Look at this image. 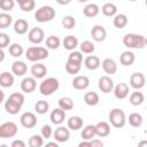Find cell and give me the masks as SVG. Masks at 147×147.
I'll return each instance as SVG.
<instances>
[{
  "instance_id": "cell-1",
  "label": "cell",
  "mask_w": 147,
  "mask_h": 147,
  "mask_svg": "<svg viewBox=\"0 0 147 147\" xmlns=\"http://www.w3.org/2000/svg\"><path fill=\"white\" fill-rule=\"evenodd\" d=\"M24 103V95L22 93L15 92L9 95L7 101L5 102V109L10 115H16L21 110L22 106Z\"/></svg>"
},
{
  "instance_id": "cell-2",
  "label": "cell",
  "mask_w": 147,
  "mask_h": 147,
  "mask_svg": "<svg viewBox=\"0 0 147 147\" xmlns=\"http://www.w3.org/2000/svg\"><path fill=\"white\" fill-rule=\"evenodd\" d=\"M124 46L129 48H137L141 49L146 46V37L142 34H136V33H126L123 38Z\"/></svg>"
},
{
  "instance_id": "cell-3",
  "label": "cell",
  "mask_w": 147,
  "mask_h": 147,
  "mask_svg": "<svg viewBox=\"0 0 147 147\" xmlns=\"http://www.w3.org/2000/svg\"><path fill=\"white\" fill-rule=\"evenodd\" d=\"M25 56L31 62H38V61H41V60H45L48 57V51L45 47L32 46L26 49Z\"/></svg>"
},
{
  "instance_id": "cell-4",
  "label": "cell",
  "mask_w": 147,
  "mask_h": 147,
  "mask_svg": "<svg viewBox=\"0 0 147 147\" xmlns=\"http://www.w3.org/2000/svg\"><path fill=\"white\" fill-rule=\"evenodd\" d=\"M59 86H60V83L55 77H48L40 83L39 92L42 95L48 96V95H52L54 92H56L59 90Z\"/></svg>"
},
{
  "instance_id": "cell-5",
  "label": "cell",
  "mask_w": 147,
  "mask_h": 147,
  "mask_svg": "<svg viewBox=\"0 0 147 147\" xmlns=\"http://www.w3.org/2000/svg\"><path fill=\"white\" fill-rule=\"evenodd\" d=\"M55 17V9L51 6H42L39 9H37L34 14V18L39 23H46L52 21Z\"/></svg>"
},
{
  "instance_id": "cell-6",
  "label": "cell",
  "mask_w": 147,
  "mask_h": 147,
  "mask_svg": "<svg viewBox=\"0 0 147 147\" xmlns=\"http://www.w3.org/2000/svg\"><path fill=\"white\" fill-rule=\"evenodd\" d=\"M109 122L114 127H123L126 123V116L125 113L121 108H114L109 113Z\"/></svg>"
},
{
  "instance_id": "cell-7",
  "label": "cell",
  "mask_w": 147,
  "mask_h": 147,
  "mask_svg": "<svg viewBox=\"0 0 147 147\" xmlns=\"http://www.w3.org/2000/svg\"><path fill=\"white\" fill-rule=\"evenodd\" d=\"M17 133V125L14 122H6L0 125V138H13Z\"/></svg>"
},
{
  "instance_id": "cell-8",
  "label": "cell",
  "mask_w": 147,
  "mask_h": 147,
  "mask_svg": "<svg viewBox=\"0 0 147 147\" xmlns=\"http://www.w3.org/2000/svg\"><path fill=\"white\" fill-rule=\"evenodd\" d=\"M20 122H21V125L25 129H32L37 125V117L31 111H26L24 114L21 115L20 117Z\"/></svg>"
},
{
  "instance_id": "cell-9",
  "label": "cell",
  "mask_w": 147,
  "mask_h": 147,
  "mask_svg": "<svg viewBox=\"0 0 147 147\" xmlns=\"http://www.w3.org/2000/svg\"><path fill=\"white\" fill-rule=\"evenodd\" d=\"M145 83H146V78L141 72H134L130 77V86L134 90L142 88L145 86Z\"/></svg>"
},
{
  "instance_id": "cell-10",
  "label": "cell",
  "mask_w": 147,
  "mask_h": 147,
  "mask_svg": "<svg viewBox=\"0 0 147 147\" xmlns=\"http://www.w3.org/2000/svg\"><path fill=\"white\" fill-rule=\"evenodd\" d=\"M28 38L30 40V42L32 44H40L44 41V38H45V33H44V30L40 29V28H33L29 31L28 33Z\"/></svg>"
},
{
  "instance_id": "cell-11",
  "label": "cell",
  "mask_w": 147,
  "mask_h": 147,
  "mask_svg": "<svg viewBox=\"0 0 147 147\" xmlns=\"http://www.w3.org/2000/svg\"><path fill=\"white\" fill-rule=\"evenodd\" d=\"M114 82L109 76H102L99 79V88L102 93H110L111 91H114Z\"/></svg>"
},
{
  "instance_id": "cell-12",
  "label": "cell",
  "mask_w": 147,
  "mask_h": 147,
  "mask_svg": "<svg viewBox=\"0 0 147 147\" xmlns=\"http://www.w3.org/2000/svg\"><path fill=\"white\" fill-rule=\"evenodd\" d=\"M69 130H70L69 127L59 126V127L54 131V133H53L54 139H55L57 142H65V141H68L69 138H70V131H69Z\"/></svg>"
},
{
  "instance_id": "cell-13",
  "label": "cell",
  "mask_w": 147,
  "mask_h": 147,
  "mask_svg": "<svg viewBox=\"0 0 147 147\" xmlns=\"http://www.w3.org/2000/svg\"><path fill=\"white\" fill-rule=\"evenodd\" d=\"M91 36H92L93 40H95V41H98V42H101V41H103V40L106 39V37H107V31H106L105 26L98 24V25H94V26L92 28V30H91Z\"/></svg>"
},
{
  "instance_id": "cell-14",
  "label": "cell",
  "mask_w": 147,
  "mask_h": 147,
  "mask_svg": "<svg viewBox=\"0 0 147 147\" xmlns=\"http://www.w3.org/2000/svg\"><path fill=\"white\" fill-rule=\"evenodd\" d=\"M37 87V82L34 77H25L21 82V90L24 93H32Z\"/></svg>"
},
{
  "instance_id": "cell-15",
  "label": "cell",
  "mask_w": 147,
  "mask_h": 147,
  "mask_svg": "<svg viewBox=\"0 0 147 147\" xmlns=\"http://www.w3.org/2000/svg\"><path fill=\"white\" fill-rule=\"evenodd\" d=\"M51 122L55 125H60L64 122V118H65V110L61 109L60 107L59 108H55L52 113H51Z\"/></svg>"
},
{
  "instance_id": "cell-16",
  "label": "cell",
  "mask_w": 147,
  "mask_h": 147,
  "mask_svg": "<svg viewBox=\"0 0 147 147\" xmlns=\"http://www.w3.org/2000/svg\"><path fill=\"white\" fill-rule=\"evenodd\" d=\"M47 74V68L45 64L42 63H34L31 67V75L32 77H34L36 79H40L44 78Z\"/></svg>"
},
{
  "instance_id": "cell-17",
  "label": "cell",
  "mask_w": 147,
  "mask_h": 147,
  "mask_svg": "<svg viewBox=\"0 0 147 147\" xmlns=\"http://www.w3.org/2000/svg\"><path fill=\"white\" fill-rule=\"evenodd\" d=\"M129 92H130L129 85L125 84V83H118V84L114 87V95H115L117 99H119V100L125 99V98L129 95Z\"/></svg>"
},
{
  "instance_id": "cell-18",
  "label": "cell",
  "mask_w": 147,
  "mask_h": 147,
  "mask_svg": "<svg viewBox=\"0 0 147 147\" xmlns=\"http://www.w3.org/2000/svg\"><path fill=\"white\" fill-rule=\"evenodd\" d=\"M101 64H102L103 71L107 75H114V74H116V71H117V64H116V62L113 59L107 57V59H105L102 61Z\"/></svg>"
},
{
  "instance_id": "cell-19",
  "label": "cell",
  "mask_w": 147,
  "mask_h": 147,
  "mask_svg": "<svg viewBox=\"0 0 147 147\" xmlns=\"http://www.w3.org/2000/svg\"><path fill=\"white\" fill-rule=\"evenodd\" d=\"M72 87L76 90H85L90 85V79L86 76H77L72 80Z\"/></svg>"
},
{
  "instance_id": "cell-20",
  "label": "cell",
  "mask_w": 147,
  "mask_h": 147,
  "mask_svg": "<svg viewBox=\"0 0 147 147\" xmlns=\"http://www.w3.org/2000/svg\"><path fill=\"white\" fill-rule=\"evenodd\" d=\"M95 131H96V136L100 138H105L108 137L110 133V125L107 122H98L95 124Z\"/></svg>"
},
{
  "instance_id": "cell-21",
  "label": "cell",
  "mask_w": 147,
  "mask_h": 147,
  "mask_svg": "<svg viewBox=\"0 0 147 147\" xmlns=\"http://www.w3.org/2000/svg\"><path fill=\"white\" fill-rule=\"evenodd\" d=\"M100 64H101L100 59L98 56H95V55H88L84 60V65L88 70H96L100 67Z\"/></svg>"
},
{
  "instance_id": "cell-22",
  "label": "cell",
  "mask_w": 147,
  "mask_h": 147,
  "mask_svg": "<svg viewBox=\"0 0 147 147\" xmlns=\"http://www.w3.org/2000/svg\"><path fill=\"white\" fill-rule=\"evenodd\" d=\"M28 71V65L23 61H15L11 64V72L16 76H24Z\"/></svg>"
},
{
  "instance_id": "cell-23",
  "label": "cell",
  "mask_w": 147,
  "mask_h": 147,
  "mask_svg": "<svg viewBox=\"0 0 147 147\" xmlns=\"http://www.w3.org/2000/svg\"><path fill=\"white\" fill-rule=\"evenodd\" d=\"M136 61V56L132 52L130 51H125L122 53V55L119 56V62L121 64L125 65V67H130L131 64H133V62Z\"/></svg>"
},
{
  "instance_id": "cell-24",
  "label": "cell",
  "mask_w": 147,
  "mask_h": 147,
  "mask_svg": "<svg viewBox=\"0 0 147 147\" xmlns=\"http://www.w3.org/2000/svg\"><path fill=\"white\" fill-rule=\"evenodd\" d=\"M67 125H68V127H69L70 130L77 131V130L82 129V126H83V118L79 117V116H71V117L68 119Z\"/></svg>"
},
{
  "instance_id": "cell-25",
  "label": "cell",
  "mask_w": 147,
  "mask_h": 147,
  "mask_svg": "<svg viewBox=\"0 0 147 147\" xmlns=\"http://www.w3.org/2000/svg\"><path fill=\"white\" fill-rule=\"evenodd\" d=\"M100 11V8L96 3H87L84 9H83V13L86 17H95Z\"/></svg>"
},
{
  "instance_id": "cell-26",
  "label": "cell",
  "mask_w": 147,
  "mask_h": 147,
  "mask_svg": "<svg viewBox=\"0 0 147 147\" xmlns=\"http://www.w3.org/2000/svg\"><path fill=\"white\" fill-rule=\"evenodd\" d=\"M28 28H29V24L23 18H18L14 23V31L17 34H24V33H26L28 32Z\"/></svg>"
},
{
  "instance_id": "cell-27",
  "label": "cell",
  "mask_w": 147,
  "mask_h": 147,
  "mask_svg": "<svg viewBox=\"0 0 147 147\" xmlns=\"http://www.w3.org/2000/svg\"><path fill=\"white\" fill-rule=\"evenodd\" d=\"M62 44H63V47L65 49H68V51H75V48L78 46V39L75 36H71L70 34V36H67L63 39Z\"/></svg>"
},
{
  "instance_id": "cell-28",
  "label": "cell",
  "mask_w": 147,
  "mask_h": 147,
  "mask_svg": "<svg viewBox=\"0 0 147 147\" xmlns=\"http://www.w3.org/2000/svg\"><path fill=\"white\" fill-rule=\"evenodd\" d=\"M14 84V76L10 72H2L0 75V85L2 87H10Z\"/></svg>"
},
{
  "instance_id": "cell-29",
  "label": "cell",
  "mask_w": 147,
  "mask_h": 147,
  "mask_svg": "<svg viewBox=\"0 0 147 147\" xmlns=\"http://www.w3.org/2000/svg\"><path fill=\"white\" fill-rule=\"evenodd\" d=\"M114 26L117 29H123L127 24V16L125 14H116L113 20Z\"/></svg>"
},
{
  "instance_id": "cell-30",
  "label": "cell",
  "mask_w": 147,
  "mask_h": 147,
  "mask_svg": "<svg viewBox=\"0 0 147 147\" xmlns=\"http://www.w3.org/2000/svg\"><path fill=\"white\" fill-rule=\"evenodd\" d=\"M84 101L87 106H96L99 103V94L96 92H86L84 95Z\"/></svg>"
},
{
  "instance_id": "cell-31",
  "label": "cell",
  "mask_w": 147,
  "mask_h": 147,
  "mask_svg": "<svg viewBox=\"0 0 147 147\" xmlns=\"http://www.w3.org/2000/svg\"><path fill=\"white\" fill-rule=\"evenodd\" d=\"M96 136V131H95V125H86L83 131H82V138L83 140H92V138H94Z\"/></svg>"
},
{
  "instance_id": "cell-32",
  "label": "cell",
  "mask_w": 147,
  "mask_h": 147,
  "mask_svg": "<svg viewBox=\"0 0 147 147\" xmlns=\"http://www.w3.org/2000/svg\"><path fill=\"white\" fill-rule=\"evenodd\" d=\"M101 11L105 16H108V17H111V16H115L117 14V7L116 5L111 3V2H108V3H105L101 8Z\"/></svg>"
},
{
  "instance_id": "cell-33",
  "label": "cell",
  "mask_w": 147,
  "mask_h": 147,
  "mask_svg": "<svg viewBox=\"0 0 147 147\" xmlns=\"http://www.w3.org/2000/svg\"><path fill=\"white\" fill-rule=\"evenodd\" d=\"M129 100H130V103H131L132 106H140V105L145 101V96H144V94H142L141 92L136 91V92H132V93L130 94Z\"/></svg>"
},
{
  "instance_id": "cell-34",
  "label": "cell",
  "mask_w": 147,
  "mask_h": 147,
  "mask_svg": "<svg viewBox=\"0 0 147 147\" xmlns=\"http://www.w3.org/2000/svg\"><path fill=\"white\" fill-rule=\"evenodd\" d=\"M57 103H59V107L61 109H63V110H71L74 108V101L69 96L60 98L59 101H57Z\"/></svg>"
},
{
  "instance_id": "cell-35",
  "label": "cell",
  "mask_w": 147,
  "mask_h": 147,
  "mask_svg": "<svg viewBox=\"0 0 147 147\" xmlns=\"http://www.w3.org/2000/svg\"><path fill=\"white\" fill-rule=\"evenodd\" d=\"M129 124L133 127H139L142 124V116L139 113H132L129 116Z\"/></svg>"
},
{
  "instance_id": "cell-36",
  "label": "cell",
  "mask_w": 147,
  "mask_h": 147,
  "mask_svg": "<svg viewBox=\"0 0 147 147\" xmlns=\"http://www.w3.org/2000/svg\"><path fill=\"white\" fill-rule=\"evenodd\" d=\"M49 109V103L45 100H39L36 102L34 105V110L37 111V114H40V115H44L48 111Z\"/></svg>"
},
{
  "instance_id": "cell-37",
  "label": "cell",
  "mask_w": 147,
  "mask_h": 147,
  "mask_svg": "<svg viewBox=\"0 0 147 147\" xmlns=\"http://www.w3.org/2000/svg\"><path fill=\"white\" fill-rule=\"evenodd\" d=\"M60 44H61V40L56 36H49L46 39V46L49 49H56V48H59L60 47Z\"/></svg>"
},
{
  "instance_id": "cell-38",
  "label": "cell",
  "mask_w": 147,
  "mask_h": 147,
  "mask_svg": "<svg viewBox=\"0 0 147 147\" xmlns=\"http://www.w3.org/2000/svg\"><path fill=\"white\" fill-rule=\"evenodd\" d=\"M80 52L82 53H85V54H92L94 51H95V46L92 41L90 40H85L80 44Z\"/></svg>"
},
{
  "instance_id": "cell-39",
  "label": "cell",
  "mask_w": 147,
  "mask_h": 147,
  "mask_svg": "<svg viewBox=\"0 0 147 147\" xmlns=\"http://www.w3.org/2000/svg\"><path fill=\"white\" fill-rule=\"evenodd\" d=\"M13 22V17L7 14V13H1L0 14V29H6L8 28Z\"/></svg>"
},
{
  "instance_id": "cell-40",
  "label": "cell",
  "mask_w": 147,
  "mask_h": 147,
  "mask_svg": "<svg viewBox=\"0 0 147 147\" xmlns=\"http://www.w3.org/2000/svg\"><path fill=\"white\" fill-rule=\"evenodd\" d=\"M80 68H82V64H79V63H74V62H70V61H67V63H65V71L70 75L78 74Z\"/></svg>"
},
{
  "instance_id": "cell-41",
  "label": "cell",
  "mask_w": 147,
  "mask_h": 147,
  "mask_svg": "<svg viewBox=\"0 0 147 147\" xmlns=\"http://www.w3.org/2000/svg\"><path fill=\"white\" fill-rule=\"evenodd\" d=\"M44 145V137L41 134H33L29 139L30 147H41Z\"/></svg>"
},
{
  "instance_id": "cell-42",
  "label": "cell",
  "mask_w": 147,
  "mask_h": 147,
  "mask_svg": "<svg viewBox=\"0 0 147 147\" xmlns=\"http://www.w3.org/2000/svg\"><path fill=\"white\" fill-rule=\"evenodd\" d=\"M23 47H22V45L21 44H13V45H10L9 46V54L11 55V56H14V57H20L22 54H23Z\"/></svg>"
},
{
  "instance_id": "cell-43",
  "label": "cell",
  "mask_w": 147,
  "mask_h": 147,
  "mask_svg": "<svg viewBox=\"0 0 147 147\" xmlns=\"http://www.w3.org/2000/svg\"><path fill=\"white\" fill-rule=\"evenodd\" d=\"M62 25H63L64 29H68V30L75 28V25H76V20H75V17L71 16V15L64 16L63 20H62Z\"/></svg>"
},
{
  "instance_id": "cell-44",
  "label": "cell",
  "mask_w": 147,
  "mask_h": 147,
  "mask_svg": "<svg viewBox=\"0 0 147 147\" xmlns=\"http://www.w3.org/2000/svg\"><path fill=\"white\" fill-rule=\"evenodd\" d=\"M68 61L74 62V63H79V64H82V62H83V54H82V52L71 51V53H70L69 56H68Z\"/></svg>"
},
{
  "instance_id": "cell-45",
  "label": "cell",
  "mask_w": 147,
  "mask_h": 147,
  "mask_svg": "<svg viewBox=\"0 0 147 147\" xmlns=\"http://www.w3.org/2000/svg\"><path fill=\"white\" fill-rule=\"evenodd\" d=\"M15 7V0H0V8L3 11H9L14 9Z\"/></svg>"
},
{
  "instance_id": "cell-46",
  "label": "cell",
  "mask_w": 147,
  "mask_h": 147,
  "mask_svg": "<svg viewBox=\"0 0 147 147\" xmlns=\"http://www.w3.org/2000/svg\"><path fill=\"white\" fill-rule=\"evenodd\" d=\"M20 7H21V9H22L23 11H31L32 9H34L36 2H34V0H26L25 2L21 3Z\"/></svg>"
},
{
  "instance_id": "cell-47",
  "label": "cell",
  "mask_w": 147,
  "mask_h": 147,
  "mask_svg": "<svg viewBox=\"0 0 147 147\" xmlns=\"http://www.w3.org/2000/svg\"><path fill=\"white\" fill-rule=\"evenodd\" d=\"M9 42H10V38H9V36L7 34V33H3V32H1L0 33V48H6L8 45H9Z\"/></svg>"
},
{
  "instance_id": "cell-48",
  "label": "cell",
  "mask_w": 147,
  "mask_h": 147,
  "mask_svg": "<svg viewBox=\"0 0 147 147\" xmlns=\"http://www.w3.org/2000/svg\"><path fill=\"white\" fill-rule=\"evenodd\" d=\"M41 136L44 137V138H46V139H48V138H51V136L53 134V131H52V127L49 126V125H44L42 127H41Z\"/></svg>"
},
{
  "instance_id": "cell-49",
  "label": "cell",
  "mask_w": 147,
  "mask_h": 147,
  "mask_svg": "<svg viewBox=\"0 0 147 147\" xmlns=\"http://www.w3.org/2000/svg\"><path fill=\"white\" fill-rule=\"evenodd\" d=\"M11 147H25V142L23 140H20V139H16L11 142Z\"/></svg>"
},
{
  "instance_id": "cell-50",
  "label": "cell",
  "mask_w": 147,
  "mask_h": 147,
  "mask_svg": "<svg viewBox=\"0 0 147 147\" xmlns=\"http://www.w3.org/2000/svg\"><path fill=\"white\" fill-rule=\"evenodd\" d=\"M103 142L99 139H92L91 140V147H102Z\"/></svg>"
},
{
  "instance_id": "cell-51",
  "label": "cell",
  "mask_w": 147,
  "mask_h": 147,
  "mask_svg": "<svg viewBox=\"0 0 147 147\" xmlns=\"http://www.w3.org/2000/svg\"><path fill=\"white\" fill-rule=\"evenodd\" d=\"M78 146L79 147H91V140H84V141L79 142Z\"/></svg>"
},
{
  "instance_id": "cell-52",
  "label": "cell",
  "mask_w": 147,
  "mask_h": 147,
  "mask_svg": "<svg viewBox=\"0 0 147 147\" xmlns=\"http://www.w3.org/2000/svg\"><path fill=\"white\" fill-rule=\"evenodd\" d=\"M55 1L61 6H65V5H69L71 2V0H55Z\"/></svg>"
},
{
  "instance_id": "cell-53",
  "label": "cell",
  "mask_w": 147,
  "mask_h": 147,
  "mask_svg": "<svg viewBox=\"0 0 147 147\" xmlns=\"http://www.w3.org/2000/svg\"><path fill=\"white\" fill-rule=\"evenodd\" d=\"M138 146H139V147H144V146L147 147V140H141V141L138 144Z\"/></svg>"
},
{
  "instance_id": "cell-54",
  "label": "cell",
  "mask_w": 147,
  "mask_h": 147,
  "mask_svg": "<svg viewBox=\"0 0 147 147\" xmlns=\"http://www.w3.org/2000/svg\"><path fill=\"white\" fill-rule=\"evenodd\" d=\"M0 55H1V56H0V62H2V61H3V57H5V53H3V49H2V48H1Z\"/></svg>"
},
{
  "instance_id": "cell-55",
  "label": "cell",
  "mask_w": 147,
  "mask_h": 147,
  "mask_svg": "<svg viewBox=\"0 0 147 147\" xmlns=\"http://www.w3.org/2000/svg\"><path fill=\"white\" fill-rule=\"evenodd\" d=\"M46 146H55V147H57V142H47L46 144Z\"/></svg>"
},
{
  "instance_id": "cell-56",
  "label": "cell",
  "mask_w": 147,
  "mask_h": 147,
  "mask_svg": "<svg viewBox=\"0 0 147 147\" xmlns=\"http://www.w3.org/2000/svg\"><path fill=\"white\" fill-rule=\"evenodd\" d=\"M15 1H16V2L18 3V5H21V3H23V2H25L26 0H15Z\"/></svg>"
},
{
  "instance_id": "cell-57",
  "label": "cell",
  "mask_w": 147,
  "mask_h": 147,
  "mask_svg": "<svg viewBox=\"0 0 147 147\" xmlns=\"http://www.w3.org/2000/svg\"><path fill=\"white\" fill-rule=\"evenodd\" d=\"M78 2H86V1H88V0H77Z\"/></svg>"
},
{
  "instance_id": "cell-58",
  "label": "cell",
  "mask_w": 147,
  "mask_h": 147,
  "mask_svg": "<svg viewBox=\"0 0 147 147\" xmlns=\"http://www.w3.org/2000/svg\"><path fill=\"white\" fill-rule=\"evenodd\" d=\"M129 1H132L133 2V1H137V0H129Z\"/></svg>"
},
{
  "instance_id": "cell-59",
  "label": "cell",
  "mask_w": 147,
  "mask_h": 147,
  "mask_svg": "<svg viewBox=\"0 0 147 147\" xmlns=\"http://www.w3.org/2000/svg\"><path fill=\"white\" fill-rule=\"evenodd\" d=\"M146 46H147V37H146Z\"/></svg>"
},
{
  "instance_id": "cell-60",
  "label": "cell",
  "mask_w": 147,
  "mask_h": 147,
  "mask_svg": "<svg viewBox=\"0 0 147 147\" xmlns=\"http://www.w3.org/2000/svg\"><path fill=\"white\" fill-rule=\"evenodd\" d=\"M146 5H147V1H146Z\"/></svg>"
},
{
  "instance_id": "cell-61",
  "label": "cell",
  "mask_w": 147,
  "mask_h": 147,
  "mask_svg": "<svg viewBox=\"0 0 147 147\" xmlns=\"http://www.w3.org/2000/svg\"><path fill=\"white\" fill-rule=\"evenodd\" d=\"M145 1H147V0H145Z\"/></svg>"
}]
</instances>
